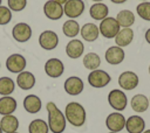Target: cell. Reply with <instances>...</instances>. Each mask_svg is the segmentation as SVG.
<instances>
[{
  "instance_id": "f6af8a7d",
  "label": "cell",
  "mask_w": 150,
  "mask_h": 133,
  "mask_svg": "<svg viewBox=\"0 0 150 133\" xmlns=\"http://www.w3.org/2000/svg\"><path fill=\"white\" fill-rule=\"evenodd\" d=\"M0 68H1V63H0Z\"/></svg>"
},
{
  "instance_id": "277c9868",
  "label": "cell",
  "mask_w": 150,
  "mask_h": 133,
  "mask_svg": "<svg viewBox=\"0 0 150 133\" xmlns=\"http://www.w3.org/2000/svg\"><path fill=\"white\" fill-rule=\"evenodd\" d=\"M108 103L111 108H114L116 112H121L125 110L128 105V97L125 92L121 89H112L108 93Z\"/></svg>"
},
{
  "instance_id": "484cf974",
  "label": "cell",
  "mask_w": 150,
  "mask_h": 133,
  "mask_svg": "<svg viewBox=\"0 0 150 133\" xmlns=\"http://www.w3.org/2000/svg\"><path fill=\"white\" fill-rule=\"evenodd\" d=\"M115 19L118 22L121 28L131 27L135 23V14L130 9H122V10H120L117 13V15L115 16Z\"/></svg>"
},
{
  "instance_id": "cb8c5ba5",
  "label": "cell",
  "mask_w": 150,
  "mask_h": 133,
  "mask_svg": "<svg viewBox=\"0 0 150 133\" xmlns=\"http://www.w3.org/2000/svg\"><path fill=\"white\" fill-rule=\"evenodd\" d=\"M19 119L14 116V114H7V116H2L1 120H0V127L2 130V132L5 133H13L16 132L19 128Z\"/></svg>"
},
{
  "instance_id": "5b68a950",
  "label": "cell",
  "mask_w": 150,
  "mask_h": 133,
  "mask_svg": "<svg viewBox=\"0 0 150 133\" xmlns=\"http://www.w3.org/2000/svg\"><path fill=\"white\" fill-rule=\"evenodd\" d=\"M87 79L91 88L102 89V88H105L111 82V76L102 69H96L89 72Z\"/></svg>"
},
{
  "instance_id": "d590c367",
  "label": "cell",
  "mask_w": 150,
  "mask_h": 133,
  "mask_svg": "<svg viewBox=\"0 0 150 133\" xmlns=\"http://www.w3.org/2000/svg\"><path fill=\"white\" fill-rule=\"evenodd\" d=\"M54 1H56V2H59L60 5H62V6H63V5H64V4H66L68 0H54Z\"/></svg>"
},
{
  "instance_id": "ba28073f",
  "label": "cell",
  "mask_w": 150,
  "mask_h": 133,
  "mask_svg": "<svg viewBox=\"0 0 150 133\" xmlns=\"http://www.w3.org/2000/svg\"><path fill=\"white\" fill-rule=\"evenodd\" d=\"M45 74L50 78H59L64 72V64L57 57H52L45 63Z\"/></svg>"
},
{
  "instance_id": "1f68e13d",
  "label": "cell",
  "mask_w": 150,
  "mask_h": 133,
  "mask_svg": "<svg viewBox=\"0 0 150 133\" xmlns=\"http://www.w3.org/2000/svg\"><path fill=\"white\" fill-rule=\"evenodd\" d=\"M12 10L7 6H0V26H6L12 21Z\"/></svg>"
},
{
  "instance_id": "8fae6325",
  "label": "cell",
  "mask_w": 150,
  "mask_h": 133,
  "mask_svg": "<svg viewBox=\"0 0 150 133\" xmlns=\"http://www.w3.org/2000/svg\"><path fill=\"white\" fill-rule=\"evenodd\" d=\"M6 69L12 74H20L26 69L27 61L21 54H12L6 60Z\"/></svg>"
},
{
  "instance_id": "e575fe53",
  "label": "cell",
  "mask_w": 150,
  "mask_h": 133,
  "mask_svg": "<svg viewBox=\"0 0 150 133\" xmlns=\"http://www.w3.org/2000/svg\"><path fill=\"white\" fill-rule=\"evenodd\" d=\"M112 4H116V5H122V4H124V2H127L128 0H110Z\"/></svg>"
},
{
  "instance_id": "8d00e7d4",
  "label": "cell",
  "mask_w": 150,
  "mask_h": 133,
  "mask_svg": "<svg viewBox=\"0 0 150 133\" xmlns=\"http://www.w3.org/2000/svg\"><path fill=\"white\" fill-rule=\"evenodd\" d=\"M91 1H94V2H102L103 0H91Z\"/></svg>"
},
{
  "instance_id": "6da1fadb",
  "label": "cell",
  "mask_w": 150,
  "mask_h": 133,
  "mask_svg": "<svg viewBox=\"0 0 150 133\" xmlns=\"http://www.w3.org/2000/svg\"><path fill=\"white\" fill-rule=\"evenodd\" d=\"M46 110L48 113V127L52 133H63L67 126V120L64 113L56 106L54 102H48L46 104Z\"/></svg>"
},
{
  "instance_id": "603a6c76",
  "label": "cell",
  "mask_w": 150,
  "mask_h": 133,
  "mask_svg": "<svg viewBox=\"0 0 150 133\" xmlns=\"http://www.w3.org/2000/svg\"><path fill=\"white\" fill-rule=\"evenodd\" d=\"M149 98L143 94V93H137L135 96H132L131 100H130V106L131 108L137 112V113H142V112H145L148 108H149Z\"/></svg>"
},
{
  "instance_id": "e0dca14e",
  "label": "cell",
  "mask_w": 150,
  "mask_h": 133,
  "mask_svg": "<svg viewBox=\"0 0 150 133\" xmlns=\"http://www.w3.org/2000/svg\"><path fill=\"white\" fill-rule=\"evenodd\" d=\"M35 83H36L35 76L30 71H27V70H23L20 74H18L16 80H15V84L21 90H25V91H28V90L33 89L35 86Z\"/></svg>"
},
{
  "instance_id": "74e56055",
  "label": "cell",
  "mask_w": 150,
  "mask_h": 133,
  "mask_svg": "<svg viewBox=\"0 0 150 133\" xmlns=\"http://www.w3.org/2000/svg\"><path fill=\"white\" fill-rule=\"evenodd\" d=\"M143 133H150V130H144Z\"/></svg>"
},
{
  "instance_id": "2e32d148",
  "label": "cell",
  "mask_w": 150,
  "mask_h": 133,
  "mask_svg": "<svg viewBox=\"0 0 150 133\" xmlns=\"http://www.w3.org/2000/svg\"><path fill=\"white\" fill-rule=\"evenodd\" d=\"M84 52V44L79 38H71L66 44V55L71 60L80 58Z\"/></svg>"
},
{
  "instance_id": "4fadbf2b",
  "label": "cell",
  "mask_w": 150,
  "mask_h": 133,
  "mask_svg": "<svg viewBox=\"0 0 150 133\" xmlns=\"http://www.w3.org/2000/svg\"><path fill=\"white\" fill-rule=\"evenodd\" d=\"M43 14L47 19H49L52 21H57L64 15L63 6L54 0H48L43 5Z\"/></svg>"
},
{
  "instance_id": "4316f807",
  "label": "cell",
  "mask_w": 150,
  "mask_h": 133,
  "mask_svg": "<svg viewBox=\"0 0 150 133\" xmlns=\"http://www.w3.org/2000/svg\"><path fill=\"white\" fill-rule=\"evenodd\" d=\"M80 23L74 19H68L62 24V33L69 38H75L80 34Z\"/></svg>"
},
{
  "instance_id": "9a60e30c",
  "label": "cell",
  "mask_w": 150,
  "mask_h": 133,
  "mask_svg": "<svg viewBox=\"0 0 150 133\" xmlns=\"http://www.w3.org/2000/svg\"><path fill=\"white\" fill-rule=\"evenodd\" d=\"M63 89L69 96H79L84 89V83L79 76H70L64 80Z\"/></svg>"
},
{
  "instance_id": "ac0fdd59",
  "label": "cell",
  "mask_w": 150,
  "mask_h": 133,
  "mask_svg": "<svg viewBox=\"0 0 150 133\" xmlns=\"http://www.w3.org/2000/svg\"><path fill=\"white\" fill-rule=\"evenodd\" d=\"M124 128L128 133H143V131L145 130V121L141 116L134 114L125 119Z\"/></svg>"
},
{
  "instance_id": "7c38bea8",
  "label": "cell",
  "mask_w": 150,
  "mask_h": 133,
  "mask_svg": "<svg viewBox=\"0 0 150 133\" xmlns=\"http://www.w3.org/2000/svg\"><path fill=\"white\" fill-rule=\"evenodd\" d=\"M105 126L110 132L120 133L122 130H124L125 117L121 112H111L105 118Z\"/></svg>"
},
{
  "instance_id": "f35d334b",
  "label": "cell",
  "mask_w": 150,
  "mask_h": 133,
  "mask_svg": "<svg viewBox=\"0 0 150 133\" xmlns=\"http://www.w3.org/2000/svg\"><path fill=\"white\" fill-rule=\"evenodd\" d=\"M148 71H149V75H150V64H149V66H148Z\"/></svg>"
},
{
  "instance_id": "7bdbcfd3",
  "label": "cell",
  "mask_w": 150,
  "mask_h": 133,
  "mask_svg": "<svg viewBox=\"0 0 150 133\" xmlns=\"http://www.w3.org/2000/svg\"><path fill=\"white\" fill-rule=\"evenodd\" d=\"M13 133H19V132H18V131H16V132H13Z\"/></svg>"
},
{
  "instance_id": "d4e9b609",
  "label": "cell",
  "mask_w": 150,
  "mask_h": 133,
  "mask_svg": "<svg viewBox=\"0 0 150 133\" xmlns=\"http://www.w3.org/2000/svg\"><path fill=\"white\" fill-rule=\"evenodd\" d=\"M18 107V102L12 96H1L0 98V114H13Z\"/></svg>"
},
{
  "instance_id": "ab89813d",
  "label": "cell",
  "mask_w": 150,
  "mask_h": 133,
  "mask_svg": "<svg viewBox=\"0 0 150 133\" xmlns=\"http://www.w3.org/2000/svg\"><path fill=\"white\" fill-rule=\"evenodd\" d=\"M0 133H4V132H2V130H1V127H0Z\"/></svg>"
},
{
  "instance_id": "60d3db41",
  "label": "cell",
  "mask_w": 150,
  "mask_h": 133,
  "mask_svg": "<svg viewBox=\"0 0 150 133\" xmlns=\"http://www.w3.org/2000/svg\"><path fill=\"white\" fill-rule=\"evenodd\" d=\"M1 4H2V0H0V6H1Z\"/></svg>"
},
{
  "instance_id": "3957f363",
  "label": "cell",
  "mask_w": 150,
  "mask_h": 133,
  "mask_svg": "<svg viewBox=\"0 0 150 133\" xmlns=\"http://www.w3.org/2000/svg\"><path fill=\"white\" fill-rule=\"evenodd\" d=\"M120 29H121V27H120L118 22L116 21L115 18H111V16H107L105 19L100 21V24H98L100 35L108 40L115 38V36L117 35Z\"/></svg>"
},
{
  "instance_id": "4dcf8cb0",
  "label": "cell",
  "mask_w": 150,
  "mask_h": 133,
  "mask_svg": "<svg viewBox=\"0 0 150 133\" xmlns=\"http://www.w3.org/2000/svg\"><path fill=\"white\" fill-rule=\"evenodd\" d=\"M136 13L137 15L145 21H150V2L149 1H142L136 6Z\"/></svg>"
},
{
  "instance_id": "30bf717a",
  "label": "cell",
  "mask_w": 150,
  "mask_h": 133,
  "mask_svg": "<svg viewBox=\"0 0 150 133\" xmlns=\"http://www.w3.org/2000/svg\"><path fill=\"white\" fill-rule=\"evenodd\" d=\"M86 5L83 0H68L63 5V14L69 19L80 18L84 12Z\"/></svg>"
},
{
  "instance_id": "8992f818",
  "label": "cell",
  "mask_w": 150,
  "mask_h": 133,
  "mask_svg": "<svg viewBox=\"0 0 150 133\" xmlns=\"http://www.w3.org/2000/svg\"><path fill=\"white\" fill-rule=\"evenodd\" d=\"M38 42H39V46L43 50H47V51L54 50L59 46V36L54 30L47 29V30H43L39 35Z\"/></svg>"
},
{
  "instance_id": "ffe728a7",
  "label": "cell",
  "mask_w": 150,
  "mask_h": 133,
  "mask_svg": "<svg viewBox=\"0 0 150 133\" xmlns=\"http://www.w3.org/2000/svg\"><path fill=\"white\" fill-rule=\"evenodd\" d=\"M22 104H23L25 111L30 114H35V113L40 112L41 107H42V102H41L40 97L36 94H27L23 98Z\"/></svg>"
},
{
  "instance_id": "7402d4cb",
  "label": "cell",
  "mask_w": 150,
  "mask_h": 133,
  "mask_svg": "<svg viewBox=\"0 0 150 133\" xmlns=\"http://www.w3.org/2000/svg\"><path fill=\"white\" fill-rule=\"evenodd\" d=\"M134 36H135V34H134L132 28L127 27V28H121L114 40H115L116 46H118L121 48H124V47H128L132 42Z\"/></svg>"
},
{
  "instance_id": "d6a6232c",
  "label": "cell",
  "mask_w": 150,
  "mask_h": 133,
  "mask_svg": "<svg viewBox=\"0 0 150 133\" xmlns=\"http://www.w3.org/2000/svg\"><path fill=\"white\" fill-rule=\"evenodd\" d=\"M27 0H7V7L12 12H21L26 8Z\"/></svg>"
},
{
  "instance_id": "b9f144b4",
  "label": "cell",
  "mask_w": 150,
  "mask_h": 133,
  "mask_svg": "<svg viewBox=\"0 0 150 133\" xmlns=\"http://www.w3.org/2000/svg\"><path fill=\"white\" fill-rule=\"evenodd\" d=\"M108 133H116V132H108Z\"/></svg>"
},
{
  "instance_id": "bcb514c9",
  "label": "cell",
  "mask_w": 150,
  "mask_h": 133,
  "mask_svg": "<svg viewBox=\"0 0 150 133\" xmlns=\"http://www.w3.org/2000/svg\"><path fill=\"white\" fill-rule=\"evenodd\" d=\"M139 1H143V0H139Z\"/></svg>"
},
{
  "instance_id": "f1b7e54d",
  "label": "cell",
  "mask_w": 150,
  "mask_h": 133,
  "mask_svg": "<svg viewBox=\"0 0 150 133\" xmlns=\"http://www.w3.org/2000/svg\"><path fill=\"white\" fill-rule=\"evenodd\" d=\"M15 83L11 77H0V96H11L15 90Z\"/></svg>"
},
{
  "instance_id": "7a4b0ae2",
  "label": "cell",
  "mask_w": 150,
  "mask_h": 133,
  "mask_svg": "<svg viewBox=\"0 0 150 133\" xmlns=\"http://www.w3.org/2000/svg\"><path fill=\"white\" fill-rule=\"evenodd\" d=\"M64 117L66 120L74 127H81L84 125L87 119L86 108L82 104L77 102H70L64 107Z\"/></svg>"
},
{
  "instance_id": "52a82bcc",
  "label": "cell",
  "mask_w": 150,
  "mask_h": 133,
  "mask_svg": "<svg viewBox=\"0 0 150 133\" xmlns=\"http://www.w3.org/2000/svg\"><path fill=\"white\" fill-rule=\"evenodd\" d=\"M32 34H33L32 27L26 22H18L12 28V36L19 43L28 42L32 37Z\"/></svg>"
},
{
  "instance_id": "44dd1931",
  "label": "cell",
  "mask_w": 150,
  "mask_h": 133,
  "mask_svg": "<svg viewBox=\"0 0 150 133\" xmlns=\"http://www.w3.org/2000/svg\"><path fill=\"white\" fill-rule=\"evenodd\" d=\"M89 15L95 21H102L109 16V7L103 2H94L89 7Z\"/></svg>"
},
{
  "instance_id": "83f0119b",
  "label": "cell",
  "mask_w": 150,
  "mask_h": 133,
  "mask_svg": "<svg viewBox=\"0 0 150 133\" xmlns=\"http://www.w3.org/2000/svg\"><path fill=\"white\" fill-rule=\"evenodd\" d=\"M82 64L86 69L93 71V70H96L100 68L101 65V57L94 52V51H90V52H87L86 55H83V58H82Z\"/></svg>"
},
{
  "instance_id": "ee69618b",
  "label": "cell",
  "mask_w": 150,
  "mask_h": 133,
  "mask_svg": "<svg viewBox=\"0 0 150 133\" xmlns=\"http://www.w3.org/2000/svg\"><path fill=\"white\" fill-rule=\"evenodd\" d=\"M149 103H150V97H149Z\"/></svg>"
},
{
  "instance_id": "836d02e7",
  "label": "cell",
  "mask_w": 150,
  "mask_h": 133,
  "mask_svg": "<svg viewBox=\"0 0 150 133\" xmlns=\"http://www.w3.org/2000/svg\"><path fill=\"white\" fill-rule=\"evenodd\" d=\"M144 38H145V42H146L148 44H150V28H148V29L145 30Z\"/></svg>"
},
{
  "instance_id": "f546056e",
  "label": "cell",
  "mask_w": 150,
  "mask_h": 133,
  "mask_svg": "<svg viewBox=\"0 0 150 133\" xmlns=\"http://www.w3.org/2000/svg\"><path fill=\"white\" fill-rule=\"evenodd\" d=\"M49 127L43 119H34L28 125V133H48Z\"/></svg>"
},
{
  "instance_id": "5bb4252c",
  "label": "cell",
  "mask_w": 150,
  "mask_h": 133,
  "mask_svg": "<svg viewBox=\"0 0 150 133\" xmlns=\"http://www.w3.org/2000/svg\"><path fill=\"white\" fill-rule=\"evenodd\" d=\"M125 58L124 49L118 46H111L109 47L104 52V60L108 64L111 65H118L121 64Z\"/></svg>"
},
{
  "instance_id": "d6986e66",
  "label": "cell",
  "mask_w": 150,
  "mask_h": 133,
  "mask_svg": "<svg viewBox=\"0 0 150 133\" xmlns=\"http://www.w3.org/2000/svg\"><path fill=\"white\" fill-rule=\"evenodd\" d=\"M80 35H81L82 40H84L87 42H94L100 36L98 26L95 24L94 22H87L80 28Z\"/></svg>"
},
{
  "instance_id": "9c48e42d",
  "label": "cell",
  "mask_w": 150,
  "mask_h": 133,
  "mask_svg": "<svg viewBox=\"0 0 150 133\" xmlns=\"http://www.w3.org/2000/svg\"><path fill=\"white\" fill-rule=\"evenodd\" d=\"M138 83H139V78L137 74H135L131 70L123 71L118 76V85L124 91H131L136 89L138 86Z\"/></svg>"
}]
</instances>
